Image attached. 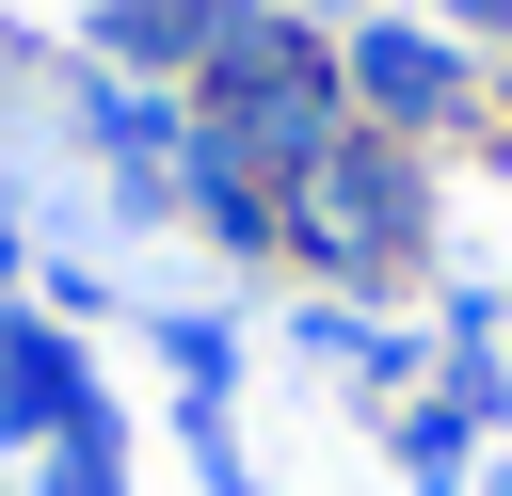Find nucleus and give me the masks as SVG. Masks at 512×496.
<instances>
[{"label":"nucleus","mask_w":512,"mask_h":496,"mask_svg":"<svg viewBox=\"0 0 512 496\" xmlns=\"http://www.w3.org/2000/svg\"><path fill=\"white\" fill-rule=\"evenodd\" d=\"M400 224H416V208H400V176H368L352 144H320V160H304V240H320V256H352V272H368Z\"/></svg>","instance_id":"obj_1"},{"label":"nucleus","mask_w":512,"mask_h":496,"mask_svg":"<svg viewBox=\"0 0 512 496\" xmlns=\"http://www.w3.org/2000/svg\"><path fill=\"white\" fill-rule=\"evenodd\" d=\"M64 416H80V352L0 320V432H64Z\"/></svg>","instance_id":"obj_2"},{"label":"nucleus","mask_w":512,"mask_h":496,"mask_svg":"<svg viewBox=\"0 0 512 496\" xmlns=\"http://www.w3.org/2000/svg\"><path fill=\"white\" fill-rule=\"evenodd\" d=\"M352 80H368L384 112H448V48H432V32H368V48H352Z\"/></svg>","instance_id":"obj_3"},{"label":"nucleus","mask_w":512,"mask_h":496,"mask_svg":"<svg viewBox=\"0 0 512 496\" xmlns=\"http://www.w3.org/2000/svg\"><path fill=\"white\" fill-rule=\"evenodd\" d=\"M0 272H16V240H0Z\"/></svg>","instance_id":"obj_4"}]
</instances>
